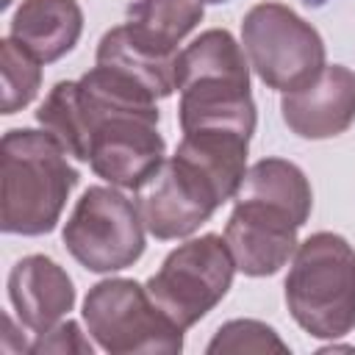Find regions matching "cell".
<instances>
[{"instance_id": "9", "label": "cell", "mask_w": 355, "mask_h": 355, "mask_svg": "<svg viewBox=\"0 0 355 355\" xmlns=\"http://www.w3.org/2000/svg\"><path fill=\"white\" fill-rule=\"evenodd\" d=\"M236 205L225 225V241L236 269L247 277L277 275L297 252L302 222L283 205L261 197H233Z\"/></svg>"}, {"instance_id": "8", "label": "cell", "mask_w": 355, "mask_h": 355, "mask_svg": "<svg viewBox=\"0 0 355 355\" xmlns=\"http://www.w3.org/2000/svg\"><path fill=\"white\" fill-rule=\"evenodd\" d=\"M144 230L136 202L116 186H89L64 222L61 241L86 272L111 275L144 255Z\"/></svg>"}, {"instance_id": "17", "label": "cell", "mask_w": 355, "mask_h": 355, "mask_svg": "<svg viewBox=\"0 0 355 355\" xmlns=\"http://www.w3.org/2000/svg\"><path fill=\"white\" fill-rule=\"evenodd\" d=\"M205 352L208 355H225V352H288V344L266 322L230 319L214 333V338L205 344Z\"/></svg>"}, {"instance_id": "3", "label": "cell", "mask_w": 355, "mask_h": 355, "mask_svg": "<svg viewBox=\"0 0 355 355\" xmlns=\"http://www.w3.org/2000/svg\"><path fill=\"white\" fill-rule=\"evenodd\" d=\"M0 164L3 233L44 236L55 230L61 211L80 180L67 150L47 130L14 128L0 141Z\"/></svg>"}, {"instance_id": "1", "label": "cell", "mask_w": 355, "mask_h": 355, "mask_svg": "<svg viewBox=\"0 0 355 355\" xmlns=\"http://www.w3.org/2000/svg\"><path fill=\"white\" fill-rule=\"evenodd\" d=\"M250 139L239 133H183L175 155L136 189V208L158 241L189 239L222 202L233 200L247 175Z\"/></svg>"}, {"instance_id": "12", "label": "cell", "mask_w": 355, "mask_h": 355, "mask_svg": "<svg viewBox=\"0 0 355 355\" xmlns=\"http://www.w3.org/2000/svg\"><path fill=\"white\" fill-rule=\"evenodd\" d=\"M178 47H169L130 22H122L100 39L94 64L133 78L155 100H164L178 89Z\"/></svg>"}, {"instance_id": "2", "label": "cell", "mask_w": 355, "mask_h": 355, "mask_svg": "<svg viewBox=\"0 0 355 355\" xmlns=\"http://www.w3.org/2000/svg\"><path fill=\"white\" fill-rule=\"evenodd\" d=\"M178 89L183 133L225 130L252 139L258 114L250 92V61L230 31H202L178 53Z\"/></svg>"}, {"instance_id": "5", "label": "cell", "mask_w": 355, "mask_h": 355, "mask_svg": "<svg viewBox=\"0 0 355 355\" xmlns=\"http://www.w3.org/2000/svg\"><path fill=\"white\" fill-rule=\"evenodd\" d=\"M86 333L111 355H175L183 333L150 297L147 286L130 277H108L89 288L83 300Z\"/></svg>"}, {"instance_id": "10", "label": "cell", "mask_w": 355, "mask_h": 355, "mask_svg": "<svg viewBox=\"0 0 355 355\" xmlns=\"http://www.w3.org/2000/svg\"><path fill=\"white\" fill-rule=\"evenodd\" d=\"M280 116L300 139L341 136L355 122V72L344 64H327L311 83L283 94Z\"/></svg>"}, {"instance_id": "19", "label": "cell", "mask_w": 355, "mask_h": 355, "mask_svg": "<svg viewBox=\"0 0 355 355\" xmlns=\"http://www.w3.org/2000/svg\"><path fill=\"white\" fill-rule=\"evenodd\" d=\"M200 3H214V6H219V3H227V0H200Z\"/></svg>"}, {"instance_id": "6", "label": "cell", "mask_w": 355, "mask_h": 355, "mask_svg": "<svg viewBox=\"0 0 355 355\" xmlns=\"http://www.w3.org/2000/svg\"><path fill=\"white\" fill-rule=\"evenodd\" d=\"M241 44L252 72L275 92H294L327 67L319 31L283 3H258L241 19Z\"/></svg>"}, {"instance_id": "11", "label": "cell", "mask_w": 355, "mask_h": 355, "mask_svg": "<svg viewBox=\"0 0 355 355\" xmlns=\"http://www.w3.org/2000/svg\"><path fill=\"white\" fill-rule=\"evenodd\" d=\"M8 300L22 327L44 333L75 305V283L47 255H25L8 272Z\"/></svg>"}, {"instance_id": "7", "label": "cell", "mask_w": 355, "mask_h": 355, "mask_svg": "<svg viewBox=\"0 0 355 355\" xmlns=\"http://www.w3.org/2000/svg\"><path fill=\"white\" fill-rule=\"evenodd\" d=\"M233 275L236 261L225 236L205 233L178 244L144 286L153 302L180 330H189L225 300Z\"/></svg>"}, {"instance_id": "4", "label": "cell", "mask_w": 355, "mask_h": 355, "mask_svg": "<svg viewBox=\"0 0 355 355\" xmlns=\"http://www.w3.org/2000/svg\"><path fill=\"white\" fill-rule=\"evenodd\" d=\"M291 319L313 338H341L355 330V247L330 230L297 244L286 275Z\"/></svg>"}, {"instance_id": "13", "label": "cell", "mask_w": 355, "mask_h": 355, "mask_svg": "<svg viewBox=\"0 0 355 355\" xmlns=\"http://www.w3.org/2000/svg\"><path fill=\"white\" fill-rule=\"evenodd\" d=\"M80 33L83 11L78 0H22L8 28V36L42 64H53L72 53Z\"/></svg>"}, {"instance_id": "15", "label": "cell", "mask_w": 355, "mask_h": 355, "mask_svg": "<svg viewBox=\"0 0 355 355\" xmlns=\"http://www.w3.org/2000/svg\"><path fill=\"white\" fill-rule=\"evenodd\" d=\"M200 0H136L128 6V22L141 33L178 47L202 19Z\"/></svg>"}, {"instance_id": "14", "label": "cell", "mask_w": 355, "mask_h": 355, "mask_svg": "<svg viewBox=\"0 0 355 355\" xmlns=\"http://www.w3.org/2000/svg\"><path fill=\"white\" fill-rule=\"evenodd\" d=\"M236 197H261L288 208L302 225L313 211V191L305 172L286 158H261L247 166V175L236 191Z\"/></svg>"}, {"instance_id": "18", "label": "cell", "mask_w": 355, "mask_h": 355, "mask_svg": "<svg viewBox=\"0 0 355 355\" xmlns=\"http://www.w3.org/2000/svg\"><path fill=\"white\" fill-rule=\"evenodd\" d=\"M31 352H36V355H47V352H58V355H64V352H80V355H92V344H89V338L80 333V327H78V322H72V319H61L58 324H53L50 330H44V333H36V341L28 347Z\"/></svg>"}, {"instance_id": "16", "label": "cell", "mask_w": 355, "mask_h": 355, "mask_svg": "<svg viewBox=\"0 0 355 355\" xmlns=\"http://www.w3.org/2000/svg\"><path fill=\"white\" fill-rule=\"evenodd\" d=\"M0 75H3V100L0 108L3 114H17L25 105L33 103L42 86V61L28 53L19 42L11 36L3 39L0 47Z\"/></svg>"}]
</instances>
